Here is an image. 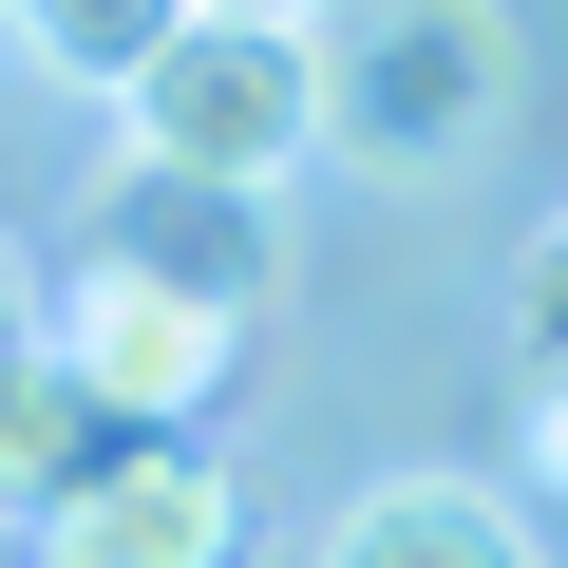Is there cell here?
<instances>
[{
	"label": "cell",
	"mask_w": 568,
	"mask_h": 568,
	"mask_svg": "<svg viewBox=\"0 0 568 568\" xmlns=\"http://www.w3.org/2000/svg\"><path fill=\"white\" fill-rule=\"evenodd\" d=\"M246 549V493H227V455H190V436H114L58 511H39V568H227Z\"/></svg>",
	"instance_id": "277c9868"
},
{
	"label": "cell",
	"mask_w": 568,
	"mask_h": 568,
	"mask_svg": "<svg viewBox=\"0 0 568 568\" xmlns=\"http://www.w3.org/2000/svg\"><path fill=\"white\" fill-rule=\"evenodd\" d=\"M511 342H530V361H568V209H549V227H530V265H511Z\"/></svg>",
	"instance_id": "52a82bcc"
},
{
	"label": "cell",
	"mask_w": 568,
	"mask_h": 568,
	"mask_svg": "<svg viewBox=\"0 0 568 568\" xmlns=\"http://www.w3.org/2000/svg\"><path fill=\"white\" fill-rule=\"evenodd\" d=\"M304 114H323V171L455 190L530 114V39L511 0H304Z\"/></svg>",
	"instance_id": "7a4b0ae2"
},
{
	"label": "cell",
	"mask_w": 568,
	"mask_h": 568,
	"mask_svg": "<svg viewBox=\"0 0 568 568\" xmlns=\"http://www.w3.org/2000/svg\"><path fill=\"white\" fill-rule=\"evenodd\" d=\"M511 474L568 511V361H530V417H511Z\"/></svg>",
	"instance_id": "ba28073f"
},
{
	"label": "cell",
	"mask_w": 568,
	"mask_h": 568,
	"mask_svg": "<svg viewBox=\"0 0 568 568\" xmlns=\"http://www.w3.org/2000/svg\"><path fill=\"white\" fill-rule=\"evenodd\" d=\"M265 209L246 190H171V171H114L95 190V227L58 246V284H39V361L114 417V436H190L227 379H246V342H265Z\"/></svg>",
	"instance_id": "6da1fadb"
},
{
	"label": "cell",
	"mask_w": 568,
	"mask_h": 568,
	"mask_svg": "<svg viewBox=\"0 0 568 568\" xmlns=\"http://www.w3.org/2000/svg\"><path fill=\"white\" fill-rule=\"evenodd\" d=\"M20 379H39V265L0 246V417H20Z\"/></svg>",
	"instance_id": "9c48e42d"
},
{
	"label": "cell",
	"mask_w": 568,
	"mask_h": 568,
	"mask_svg": "<svg viewBox=\"0 0 568 568\" xmlns=\"http://www.w3.org/2000/svg\"><path fill=\"white\" fill-rule=\"evenodd\" d=\"M114 171H171V190H284L323 171V114H304V20H190L114 77Z\"/></svg>",
	"instance_id": "3957f363"
},
{
	"label": "cell",
	"mask_w": 568,
	"mask_h": 568,
	"mask_svg": "<svg viewBox=\"0 0 568 568\" xmlns=\"http://www.w3.org/2000/svg\"><path fill=\"white\" fill-rule=\"evenodd\" d=\"M304 568H549V530H530L493 474H379V493L323 511Z\"/></svg>",
	"instance_id": "5b68a950"
},
{
	"label": "cell",
	"mask_w": 568,
	"mask_h": 568,
	"mask_svg": "<svg viewBox=\"0 0 568 568\" xmlns=\"http://www.w3.org/2000/svg\"><path fill=\"white\" fill-rule=\"evenodd\" d=\"M171 20H190V0H0V58H58L77 95H114Z\"/></svg>",
	"instance_id": "8992f818"
},
{
	"label": "cell",
	"mask_w": 568,
	"mask_h": 568,
	"mask_svg": "<svg viewBox=\"0 0 568 568\" xmlns=\"http://www.w3.org/2000/svg\"><path fill=\"white\" fill-rule=\"evenodd\" d=\"M209 20H304V0H209Z\"/></svg>",
	"instance_id": "30bf717a"
}]
</instances>
